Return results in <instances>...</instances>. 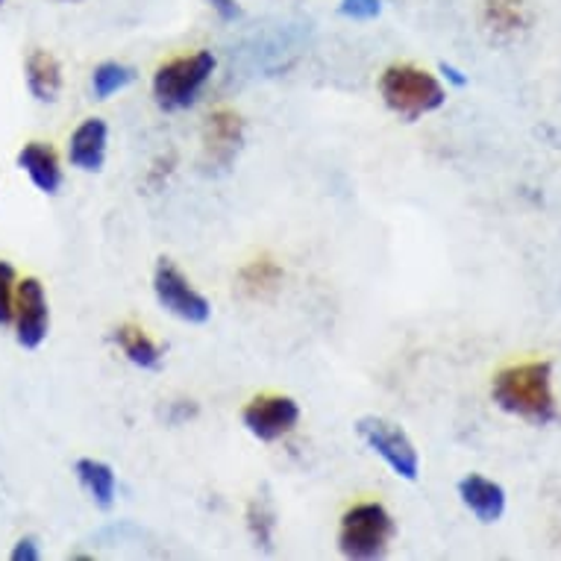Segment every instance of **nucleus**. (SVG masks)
Segmentation results:
<instances>
[{
    "label": "nucleus",
    "instance_id": "obj_1",
    "mask_svg": "<svg viewBox=\"0 0 561 561\" xmlns=\"http://www.w3.org/2000/svg\"><path fill=\"white\" fill-rule=\"evenodd\" d=\"M491 397L503 412L524 417L535 426L559 421L550 362H524V365L503 368L491 382Z\"/></svg>",
    "mask_w": 561,
    "mask_h": 561
},
{
    "label": "nucleus",
    "instance_id": "obj_2",
    "mask_svg": "<svg viewBox=\"0 0 561 561\" xmlns=\"http://www.w3.org/2000/svg\"><path fill=\"white\" fill-rule=\"evenodd\" d=\"M379 94L388 110L403 121H421L447 103V92L438 77L409 62L388 65L379 77Z\"/></svg>",
    "mask_w": 561,
    "mask_h": 561
},
{
    "label": "nucleus",
    "instance_id": "obj_3",
    "mask_svg": "<svg viewBox=\"0 0 561 561\" xmlns=\"http://www.w3.org/2000/svg\"><path fill=\"white\" fill-rule=\"evenodd\" d=\"M218 59L209 50L176 56L171 62L159 65L153 75V98L165 112L188 110L197 103L201 92L213 80Z\"/></svg>",
    "mask_w": 561,
    "mask_h": 561
},
{
    "label": "nucleus",
    "instance_id": "obj_4",
    "mask_svg": "<svg viewBox=\"0 0 561 561\" xmlns=\"http://www.w3.org/2000/svg\"><path fill=\"white\" fill-rule=\"evenodd\" d=\"M394 535V517L382 503H356L341 517L339 550L356 561L382 559Z\"/></svg>",
    "mask_w": 561,
    "mask_h": 561
},
{
    "label": "nucleus",
    "instance_id": "obj_5",
    "mask_svg": "<svg viewBox=\"0 0 561 561\" xmlns=\"http://www.w3.org/2000/svg\"><path fill=\"white\" fill-rule=\"evenodd\" d=\"M153 295L168 314H174L185 323L201 327L213 318V304L188 283V276L171 259H159L157 271H153Z\"/></svg>",
    "mask_w": 561,
    "mask_h": 561
},
{
    "label": "nucleus",
    "instance_id": "obj_6",
    "mask_svg": "<svg viewBox=\"0 0 561 561\" xmlns=\"http://www.w3.org/2000/svg\"><path fill=\"white\" fill-rule=\"evenodd\" d=\"M356 433L397 477L405 482H414L421 473V456L414 450L412 438L405 435L403 426L391 424L386 417H362Z\"/></svg>",
    "mask_w": 561,
    "mask_h": 561
},
{
    "label": "nucleus",
    "instance_id": "obj_7",
    "mask_svg": "<svg viewBox=\"0 0 561 561\" xmlns=\"http://www.w3.org/2000/svg\"><path fill=\"white\" fill-rule=\"evenodd\" d=\"M241 424L248 426L253 438L274 444L295 433L297 424H300V405L286 394L253 397L241 412Z\"/></svg>",
    "mask_w": 561,
    "mask_h": 561
},
{
    "label": "nucleus",
    "instance_id": "obj_8",
    "mask_svg": "<svg viewBox=\"0 0 561 561\" xmlns=\"http://www.w3.org/2000/svg\"><path fill=\"white\" fill-rule=\"evenodd\" d=\"M50 332V306L36 276H24L15 291V339L24 350H38Z\"/></svg>",
    "mask_w": 561,
    "mask_h": 561
},
{
    "label": "nucleus",
    "instance_id": "obj_9",
    "mask_svg": "<svg viewBox=\"0 0 561 561\" xmlns=\"http://www.w3.org/2000/svg\"><path fill=\"white\" fill-rule=\"evenodd\" d=\"M244 145V121L236 110H215L203 127V153L215 168H230Z\"/></svg>",
    "mask_w": 561,
    "mask_h": 561
},
{
    "label": "nucleus",
    "instance_id": "obj_10",
    "mask_svg": "<svg viewBox=\"0 0 561 561\" xmlns=\"http://www.w3.org/2000/svg\"><path fill=\"white\" fill-rule=\"evenodd\" d=\"M106 148H110V127L103 118H85L75 129V136L68 141V159L77 171L98 174L106 162Z\"/></svg>",
    "mask_w": 561,
    "mask_h": 561
},
{
    "label": "nucleus",
    "instance_id": "obj_11",
    "mask_svg": "<svg viewBox=\"0 0 561 561\" xmlns=\"http://www.w3.org/2000/svg\"><path fill=\"white\" fill-rule=\"evenodd\" d=\"M459 497L479 524H497L500 517L506 515V491L494 479L468 473L459 482Z\"/></svg>",
    "mask_w": 561,
    "mask_h": 561
},
{
    "label": "nucleus",
    "instance_id": "obj_12",
    "mask_svg": "<svg viewBox=\"0 0 561 561\" xmlns=\"http://www.w3.org/2000/svg\"><path fill=\"white\" fill-rule=\"evenodd\" d=\"M19 168L30 176V183L36 185L38 192L56 194L62 188V165L56 150L45 141H30L19 153Z\"/></svg>",
    "mask_w": 561,
    "mask_h": 561
},
{
    "label": "nucleus",
    "instance_id": "obj_13",
    "mask_svg": "<svg viewBox=\"0 0 561 561\" xmlns=\"http://www.w3.org/2000/svg\"><path fill=\"white\" fill-rule=\"evenodd\" d=\"M27 89L38 103H56L62 92V65L50 50H30L27 56Z\"/></svg>",
    "mask_w": 561,
    "mask_h": 561
},
{
    "label": "nucleus",
    "instance_id": "obj_14",
    "mask_svg": "<svg viewBox=\"0 0 561 561\" xmlns=\"http://www.w3.org/2000/svg\"><path fill=\"white\" fill-rule=\"evenodd\" d=\"M115 344L141 370H157L162 365V356H165L162 347L138 323H121L118 330H115Z\"/></svg>",
    "mask_w": 561,
    "mask_h": 561
},
{
    "label": "nucleus",
    "instance_id": "obj_15",
    "mask_svg": "<svg viewBox=\"0 0 561 561\" xmlns=\"http://www.w3.org/2000/svg\"><path fill=\"white\" fill-rule=\"evenodd\" d=\"M75 473L80 479V485L89 491V497L101 508H112L115 494H118V477L115 470L101 459H80L75 465Z\"/></svg>",
    "mask_w": 561,
    "mask_h": 561
},
{
    "label": "nucleus",
    "instance_id": "obj_16",
    "mask_svg": "<svg viewBox=\"0 0 561 561\" xmlns=\"http://www.w3.org/2000/svg\"><path fill=\"white\" fill-rule=\"evenodd\" d=\"M283 283V267L274 259L259 256L239 271V286L248 297H267L274 295Z\"/></svg>",
    "mask_w": 561,
    "mask_h": 561
},
{
    "label": "nucleus",
    "instance_id": "obj_17",
    "mask_svg": "<svg viewBox=\"0 0 561 561\" xmlns=\"http://www.w3.org/2000/svg\"><path fill=\"white\" fill-rule=\"evenodd\" d=\"M482 21L497 36H515V33L526 27L529 15H526L524 0H485Z\"/></svg>",
    "mask_w": 561,
    "mask_h": 561
},
{
    "label": "nucleus",
    "instance_id": "obj_18",
    "mask_svg": "<svg viewBox=\"0 0 561 561\" xmlns=\"http://www.w3.org/2000/svg\"><path fill=\"white\" fill-rule=\"evenodd\" d=\"M136 80V68L124 62H101L92 71V94L94 101H110L112 94L124 92Z\"/></svg>",
    "mask_w": 561,
    "mask_h": 561
},
{
    "label": "nucleus",
    "instance_id": "obj_19",
    "mask_svg": "<svg viewBox=\"0 0 561 561\" xmlns=\"http://www.w3.org/2000/svg\"><path fill=\"white\" fill-rule=\"evenodd\" d=\"M248 529L253 535V541L256 547L271 552V543H274V529H276V517H274V508L267 500H253L248 506Z\"/></svg>",
    "mask_w": 561,
    "mask_h": 561
},
{
    "label": "nucleus",
    "instance_id": "obj_20",
    "mask_svg": "<svg viewBox=\"0 0 561 561\" xmlns=\"http://www.w3.org/2000/svg\"><path fill=\"white\" fill-rule=\"evenodd\" d=\"M15 291H19L15 267L7 259H0V327L15 321Z\"/></svg>",
    "mask_w": 561,
    "mask_h": 561
},
{
    "label": "nucleus",
    "instance_id": "obj_21",
    "mask_svg": "<svg viewBox=\"0 0 561 561\" xmlns=\"http://www.w3.org/2000/svg\"><path fill=\"white\" fill-rule=\"evenodd\" d=\"M339 10L350 21H374L382 12V0H341Z\"/></svg>",
    "mask_w": 561,
    "mask_h": 561
},
{
    "label": "nucleus",
    "instance_id": "obj_22",
    "mask_svg": "<svg viewBox=\"0 0 561 561\" xmlns=\"http://www.w3.org/2000/svg\"><path fill=\"white\" fill-rule=\"evenodd\" d=\"M12 561H38L42 559V550H38V541L36 538H21L19 543H15V550H12L10 556Z\"/></svg>",
    "mask_w": 561,
    "mask_h": 561
},
{
    "label": "nucleus",
    "instance_id": "obj_23",
    "mask_svg": "<svg viewBox=\"0 0 561 561\" xmlns=\"http://www.w3.org/2000/svg\"><path fill=\"white\" fill-rule=\"evenodd\" d=\"M215 12H218V19L221 21H236L241 19V7L239 0H206Z\"/></svg>",
    "mask_w": 561,
    "mask_h": 561
},
{
    "label": "nucleus",
    "instance_id": "obj_24",
    "mask_svg": "<svg viewBox=\"0 0 561 561\" xmlns=\"http://www.w3.org/2000/svg\"><path fill=\"white\" fill-rule=\"evenodd\" d=\"M442 71H444V75H447V77H450V80H453V83H456V85H465V83H468V80L461 77V71H456L453 65H442Z\"/></svg>",
    "mask_w": 561,
    "mask_h": 561
},
{
    "label": "nucleus",
    "instance_id": "obj_25",
    "mask_svg": "<svg viewBox=\"0 0 561 561\" xmlns=\"http://www.w3.org/2000/svg\"><path fill=\"white\" fill-rule=\"evenodd\" d=\"M65 3H80V0H65Z\"/></svg>",
    "mask_w": 561,
    "mask_h": 561
},
{
    "label": "nucleus",
    "instance_id": "obj_26",
    "mask_svg": "<svg viewBox=\"0 0 561 561\" xmlns=\"http://www.w3.org/2000/svg\"><path fill=\"white\" fill-rule=\"evenodd\" d=\"M3 3H7V0H0V7H3Z\"/></svg>",
    "mask_w": 561,
    "mask_h": 561
}]
</instances>
